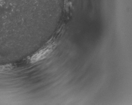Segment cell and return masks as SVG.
I'll list each match as a JSON object with an SVG mask.
<instances>
[{
    "mask_svg": "<svg viewBox=\"0 0 132 105\" xmlns=\"http://www.w3.org/2000/svg\"><path fill=\"white\" fill-rule=\"evenodd\" d=\"M52 49L50 48H46L39 50L37 53L32 56L31 60L32 62H36V61L42 60L45 58L51 52Z\"/></svg>",
    "mask_w": 132,
    "mask_h": 105,
    "instance_id": "6da1fadb",
    "label": "cell"
}]
</instances>
